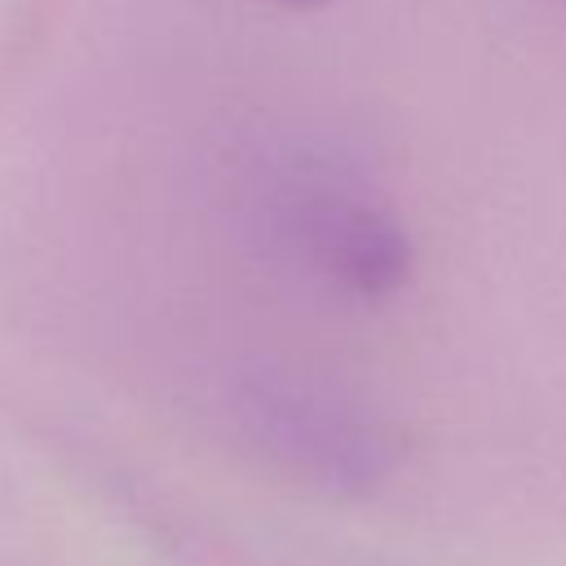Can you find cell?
I'll return each instance as SVG.
<instances>
[{
  "label": "cell",
  "mask_w": 566,
  "mask_h": 566,
  "mask_svg": "<svg viewBox=\"0 0 566 566\" xmlns=\"http://www.w3.org/2000/svg\"><path fill=\"white\" fill-rule=\"evenodd\" d=\"M283 239L332 283L354 296H389L411 274V239L402 221L349 181L305 177L279 199Z\"/></svg>",
  "instance_id": "cell-1"
},
{
  "label": "cell",
  "mask_w": 566,
  "mask_h": 566,
  "mask_svg": "<svg viewBox=\"0 0 566 566\" xmlns=\"http://www.w3.org/2000/svg\"><path fill=\"white\" fill-rule=\"evenodd\" d=\"M283 4H292V9H310V4H327V0H283Z\"/></svg>",
  "instance_id": "cell-3"
},
{
  "label": "cell",
  "mask_w": 566,
  "mask_h": 566,
  "mask_svg": "<svg viewBox=\"0 0 566 566\" xmlns=\"http://www.w3.org/2000/svg\"><path fill=\"white\" fill-rule=\"evenodd\" d=\"M252 429L265 447L287 455L296 469H314L332 482L367 478L385 460L380 433L327 394L292 385H256L248 398Z\"/></svg>",
  "instance_id": "cell-2"
}]
</instances>
